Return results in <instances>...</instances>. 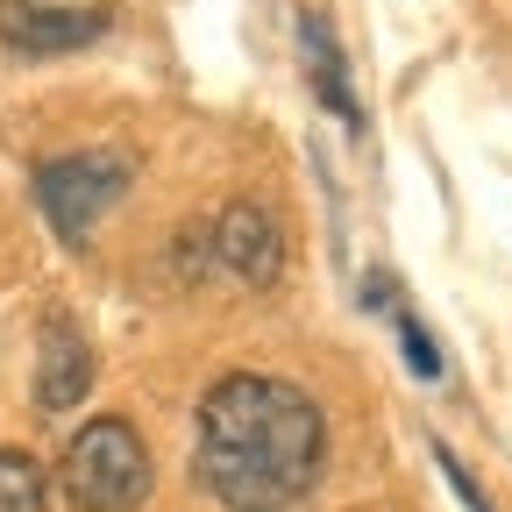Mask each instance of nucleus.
<instances>
[{
  "mask_svg": "<svg viewBox=\"0 0 512 512\" xmlns=\"http://www.w3.org/2000/svg\"><path fill=\"white\" fill-rule=\"evenodd\" d=\"M328 420L285 377L235 370L200 399V448L192 470L228 512H292L320 484Z\"/></svg>",
  "mask_w": 512,
  "mask_h": 512,
  "instance_id": "obj_1",
  "label": "nucleus"
},
{
  "mask_svg": "<svg viewBox=\"0 0 512 512\" xmlns=\"http://www.w3.org/2000/svg\"><path fill=\"white\" fill-rule=\"evenodd\" d=\"M64 498L79 512H128L150 498V448L128 420H86L64 448Z\"/></svg>",
  "mask_w": 512,
  "mask_h": 512,
  "instance_id": "obj_2",
  "label": "nucleus"
},
{
  "mask_svg": "<svg viewBox=\"0 0 512 512\" xmlns=\"http://www.w3.org/2000/svg\"><path fill=\"white\" fill-rule=\"evenodd\" d=\"M121 192H128V157H114V150H72L36 171V207L72 249L100 228V214L121 207Z\"/></svg>",
  "mask_w": 512,
  "mask_h": 512,
  "instance_id": "obj_3",
  "label": "nucleus"
},
{
  "mask_svg": "<svg viewBox=\"0 0 512 512\" xmlns=\"http://www.w3.org/2000/svg\"><path fill=\"white\" fill-rule=\"evenodd\" d=\"M207 249H214V264H221L228 278H242V285H256V292H271L278 271H285V228L271 221V207H256V200L221 207Z\"/></svg>",
  "mask_w": 512,
  "mask_h": 512,
  "instance_id": "obj_4",
  "label": "nucleus"
},
{
  "mask_svg": "<svg viewBox=\"0 0 512 512\" xmlns=\"http://www.w3.org/2000/svg\"><path fill=\"white\" fill-rule=\"evenodd\" d=\"M107 29V8H43V0H0V43L22 57H64Z\"/></svg>",
  "mask_w": 512,
  "mask_h": 512,
  "instance_id": "obj_5",
  "label": "nucleus"
},
{
  "mask_svg": "<svg viewBox=\"0 0 512 512\" xmlns=\"http://www.w3.org/2000/svg\"><path fill=\"white\" fill-rule=\"evenodd\" d=\"M86 392H93V349L64 313H50L43 335H36V406L43 413H72Z\"/></svg>",
  "mask_w": 512,
  "mask_h": 512,
  "instance_id": "obj_6",
  "label": "nucleus"
},
{
  "mask_svg": "<svg viewBox=\"0 0 512 512\" xmlns=\"http://www.w3.org/2000/svg\"><path fill=\"white\" fill-rule=\"evenodd\" d=\"M299 57H306V86H313V100L328 107L335 121L363 128V100H356V86H349V57H342L335 22L320 15V8H299Z\"/></svg>",
  "mask_w": 512,
  "mask_h": 512,
  "instance_id": "obj_7",
  "label": "nucleus"
},
{
  "mask_svg": "<svg viewBox=\"0 0 512 512\" xmlns=\"http://www.w3.org/2000/svg\"><path fill=\"white\" fill-rule=\"evenodd\" d=\"M0 512H50V484L22 448H0Z\"/></svg>",
  "mask_w": 512,
  "mask_h": 512,
  "instance_id": "obj_8",
  "label": "nucleus"
},
{
  "mask_svg": "<svg viewBox=\"0 0 512 512\" xmlns=\"http://www.w3.org/2000/svg\"><path fill=\"white\" fill-rule=\"evenodd\" d=\"M392 320H399V335H406V356H413V377H427V384H434V377H441V349H434V335L420 328V320H413V313H392Z\"/></svg>",
  "mask_w": 512,
  "mask_h": 512,
  "instance_id": "obj_9",
  "label": "nucleus"
},
{
  "mask_svg": "<svg viewBox=\"0 0 512 512\" xmlns=\"http://www.w3.org/2000/svg\"><path fill=\"white\" fill-rule=\"evenodd\" d=\"M434 463H441V477H448V484H456V498H463L470 512H491V505H484V491H477V477H470V470H463L456 456H448V448H441V441H434Z\"/></svg>",
  "mask_w": 512,
  "mask_h": 512,
  "instance_id": "obj_10",
  "label": "nucleus"
}]
</instances>
